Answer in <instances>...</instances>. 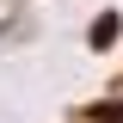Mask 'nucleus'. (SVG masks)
Returning <instances> with one entry per match:
<instances>
[{
  "label": "nucleus",
  "mask_w": 123,
  "mask_h": 123,
  "mask_svg": "<svg viewBox=\"0 0 123 123\" xmlns=\"http://www.w3.org/2000/svg\"><path fill=\"white\" fill-rule=\"evenodd\" d=\"M111 37H117V18L98 12V18H92V49H111Z\"/></svg>",
  "instance_id": "obj_1"
}]
</instances>
